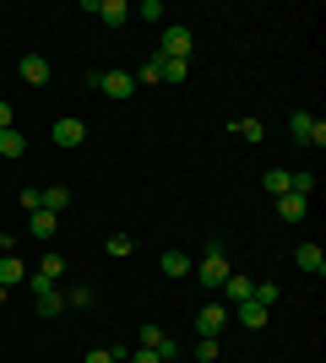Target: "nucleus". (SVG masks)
Listing matches in <instances>:
<instances>
[{"label":"nucleus","instance_id":"4468645a","mask_svg":"<svg viewBox=\"0 0 326 363\" xmlns=\"http://www.w3.org/2000/svg\"><path fill=\"white\" fill-rule=\"evenodd\" d=\"M49 76H55V71H49V60H44V55H28V60H22V82H33V87H44Z\"/></svg>","mask_w":326,"mask_h":363},{"label":"nucleus","instance_id":"aec40b11","mask_svg":"<svg viewBox=\"0 0 326 363\" xmlns=\"http://www.w3.org/2000/svg\"><path fill=\"white\" fill-rule=\"evenodd\" d=\"M288 196H315V174H288Z\"/></svg>","mask_w":326,"mask_h":363},{"label":"nucleus","instance_id":"393cba45","mask_svg":"<svg viewBox=\"0 0 326 363\" xmlns=\"http://www.w3.org/2000/svg\"><path fill=\"white\" fill-rule=\"evenodd\" d=\"M250 298H256V303H266V309H272V303H278V282H256V288H250Z\"/></svg>","mask_w":326,"mask_h":363},{"label":"nucleus","instance_id":"cd10ccee","mask_svg":"<svg viewBox=\"0 0 326 363\" xmlns=\"http://www.w3.org/2000/svg\"><path fill=\"white\" fill-rule=\"evenodd\" d=\"M131 16H141V22H163V6H158V0H141V11H131Z\"/></svg>","mask_w":326,"mask_h":363},{"label":"nucleus","instance_id":"f257e3e1","mask_svg":"<svg viewBox=\"0 0 326 363\" xmlns=\"http://www.w3.org/2000/svg\"><path fill=\"white\" fill-rule=\"evenodd\" d=\"M190 272H196V282H202V288H223V282H229V255H223V244H207V255L196 260V266H190Z\"/></svg>","mask_w":326,"mask_h":363},{"label":"nucleus","instance_id":"f8f14e48","mask_svg":"<svg viewBox=\"0 0 326 363\" xmlns=\"http://www.w3.org/2000/svg\"><path fill=\"white\" fill-rule=\"evenodd\" d=\"M305 212H310V201H305V196H278V217H283V223H305Z\"/></svg>","mask_w":326,"mask_h":363},{"label":"nucleus","instance_id":"72a5a7b5","mask_svg":"<svg viewBox=\"0 0 326 363\" xmlns=\"http://www.w3.org/2000/svg\"><path fill=\"white\" fill-rule=\"evenodd\" d=\"M6 293H11V288H0V303H6Z\"/></svg>","mask_w":326,"mask_h":363},{"label":"nucleus","instance_id":"0eeeda50","mask_svg":"<svg viewBox=\"0 0 326 363\" xmlns=\"http://www.w3.org/2000/svg\"><path fill=\"white\" fill-rule=\"evenodd\" d=\"M223 325H229V309H223V303H207L202 315H196V331L212 336V342H217V331H223Z\"/></svg>","mask_w":326,"mask_h":363},{"label":"nucleus","instance_id":"5701e85b","mask_svg":"<svg viewBox=\"0 0 326 363\" xmlns=\"http://www.w3.org/2000/svg\"><path fill=\"white\" fill-rule=\"evenodd\" d=\"M266 190H272V196H288V168H266Z\"/></svg>","mask_w":326,"mask_h":363},{"label":"nucleus","instance_id":"9d476101","mask_svg":"<svg viewBox=\"0 0 326 363\" xmlns=\"http://www.w3.org/2000/svg\"><path fill=\"white\" fill-rule=\"evenodd\" d=\"M16 282H28V266H22V255H0V288H16Z\"/></svg>","mask_w":326,"mask_h":363},{"label":"nucleus","instance_id":"b1692460","mask_svg":"<svg viewBox=\"0 0 326 363\" xmlns=\"http://www.w3.org/2000/svg\"><path fill=\"white\" fill-rule=\"evenodd\" d=\"M234 136H245V141H261L266 130H261V120H234Z\"/></svg>","mask_w":326,"mask_h":363},{"label":"nucleus","instance_id":"423d86ee","mask_svg":"<svg viewBox=\"0 0 326 363\" xmlns=\"http://www.w3.org/2000/svg\"><path fill=\"white\" fill-rule=\"evenodd\" d=\"M234 320H239L245 331H261L266 320H272V309H266V303H256V298H245V303H234Z\"/></svg>","mask_w":326,"mask_h":363},{"label":"nucleus","instance_id":"f3484780","mask_svg":"<svg viewBox=\"0 0 326 363\" xmlns=\"http://www.w3.org/2000/svg\"><path fill=\"white\" fill-rule=\"evenodd\" d=\"M190 71V60H158V82H169V87H180Z\"/></svg>","mask_w":326,"mask_h":363},{"label":"nucleus","instance_id":"2eb2a0df","mask_svg":"<svg viewBox=\"0 0 326 363\" xmlns=\"http://www.w3.org/2000/svg\"><path fill=\"white\" fill-rule=\"evenodd\" d=\"M28 233H33V239H55V212H44V206L28 212Z\"/></svg>","mask_w":326,"mask_h":363},{"label":"nucleus","instance_id":"1a4fd4ad","mask_svg":"<svg viewBox=\"0 0 326 363\" xmlns=\"http://www.w3.org/2000/svg\"><path fill=\"white\" fill-rule=\"evenodd\" d=\"M82 141H87L82 120H55V147H82Z\"/></svg>","mask_w":326,"mask_h":363},{"label":"nucleus","instance_id":"ddd939ff","mask_svg":"<svg viewBox=\"0 0 326 363\" xmlns=\"http://www.w3.org/2000/svg\"><path fill=\"white\" fill-rule=\"evenodd\" d=\"M158 266H163V277H190V266H196V260H190L185 250H163V260H158Z\"/></svg>","mask_w":326,"mask_h":363},{"label":"nucleus","instance_id":"7c9ffc66","mask_svg":"<svg viewBox=\"0 0 326 363\" xmlns=\"http://www.w3.org/2000/svg\"><path fill=\"white\" fill-rule=\"evenodd\" d=\"M65 303H77V309H87V303H93V288H71V298Z\"/></svg>","mask_w":326,"mask_h":363},{"label":"nucleus","instance_id":"20e7f679","mask_svg":"<svg viewBox=\"0 0 326 363\" xmlns=\"http://www.w3.org/2000/svg\"><path fill=\"white\" fill-rule=\"evenodd\" d=\"M288 136H294L299 147H326V125L310 120V114H294V120H288Z\"/></svg>","mask_w":326,"mask_h":363},{"label":"nucleus","instance_id":"473e14b6","mask_svg":"<svg viewBox=\"0 0 326 363\" xmlns=\"http://www.w3.org/2000/svg\"><path fill=\"white\" fill-rule=\"evenodd\" d=\"M0 130H11V104H0Z\"/></svg>","mask_w":326,"mask_h":363},{"label":"nucleus","instance_id":"dca6fc26","mask_svg":"<svg viewBox=\"0 0 326 363\" xmlns=\"http://www.w3.org/2000/svg\"><path fill=\"white\" fill-rule=\"evenodd\" d=\"M22 152H28V136H22V130H0V157H22Z\"/></svg>","mask_w":326,"mask_h":363},{"label":"nucleus","instance_id":"6e6552de","mask_svg":"<svg viewBox=\"0 0 326 363\" xmlns=\"http://www.w3.org/2000/svg\"><path fill=\"white\" fill-rule=\"evenodd\" d=\"M294 260H299V272L326 277V255H321V244H299V250H294Z\"/></svg>","mask_w":326,"mask_h":363},{"label":"nucleus","instance_id":"6ab92c4d","mask_svg":"<svg viewBox=\"0 0 326 363\" xmlns=\"http://www.w3.org/2000/svg\"><path fill=\"white\" fill-rule=\"evenodd\" d=\"M104 250H109L114 260H125L131 250H136V239H131V233H109V244H104Z\"/></svg>","mask_w":326,"mask_h":363},{"label":"nucleus","instance_id":"a211bd4d","mask_svg":"<svg viewBox=\"0 0 326 363\" xmlns=\"http://www.w3.org/2000/svg\"><path fill=\"white\" fill-rule=\"evenodd\" d=\"M33 309H38L44 320H55V315L65 309V298H60V293H38V298H33Z\"/></svg>","mask_w":326,"mask_h":363},{"label":"nucleus","instance_id":"39448f33","mask_svg":"<svg viewBox=\"0 0 326 363\" xmlns=\"http://www.w3.org/2000/svg\"><path fill=\"white\" fill-rule=\"evenodd\" d=\"M87 11H93L104 28H120V22H131V6H125V0H87Z\"/></svg>","mask_w":326,"mask_h":363},{"label":"nucleus","instance_id":"4be33fe9","mask_svg":"<svg viewBox=\"0 0 326 363\" xmlns=\"http://www.w3.org/2000/svg\"><path fill=\"white\" fill-rule=\"evenodd\" d=\"M38 277H49V282H55V277H65V260L55 255V250H49V255L38 260Z\"/></svg>","mask_w":326,"mask_h":363},{"label":"nucleus","instance_id":"c756f323","mask_svg":"<svg viewBox=\"0 0 326 363\" xmlns=\"http://www.w3.org/2000/svg\"><path fill=\"white\" fill-rule=\"evenodd\" d=\"M158 342H163V331H158V325H141V347L158 352Z\"/></svg>","mask_w":326,"mask_h":363},{"label":"nucleus","instance_id":"412c9836","mask_svg":"<svg viewBox=\"0 0 326 363\" xmlns=\"http://www.w3.org/2000/svg\"><path fill=\"white\" fill-rule=\"evenodd\" d=\"M223 288H229V298H234V303H245L256 282H250V277H234V272H229V282H223Z\"/></svg>","mask_w":326,"mask_h":363},{"label":"nucleus","instance_id":"bb28decb","mask_svg":"<svg viewBox=\"0 0 326 363\" xmlns=\"http://www.w3.org/2000/svg\"><path fill=\"white\" fill-rule=\"evenodd\" d=\"M196 363H217V342H212V336H202V342H196Z\"/></svg>","mask_w":326,"mask_h":363},{"label":"nucleus","instance_id":"c85d7f7f","mask_svg":"<svg viewBox=\"0 0 326 363\" xmlns=\"http://www.w3.org/2000/svg\"><path fill=\"white\" fill-rule=\"evenodd\" d=\"M125 363H163L153 347H136V352H125Z\"/></svg>","mask_w":326,"mask_h":363},{"label":"nucleus","instance_id":"f03ea898","mask_svg":"<svg viewBox=\"0 0 326 363\" xmlns=\"http://www.w3.org/2000/svg\"><path fill=\"white\" fill-rule=\"evenodd\" d=\"M87 87H98L104 98H114V104L136 98V82H131V71H93V76H87Z\"/></svg>","mask_w":326,"mask_h":363},{"label":"nucleus","instance_id":"7ed1b4c3","mask_svg":"<svg viewBox=\"0 0 326 363\" xmlns=\"http://www.w3.org/2000/svg\"><path fill=\"white\" fill-rule=\"evenodd\" d=\"M190 49H196L190 28H163V49H158V60H190Z\"/></svg>","mask_w":326,"mask_h":363},{"label":"nucleus","instance_id":"a878e982","mask_svg":"<svg viewBox=\"0 0 326 363\" xmlns=\"http://www.w3.org/2000/svg\"><path fill=\"white\" fill-rule=\"evenodd\" d=\"M131 82H136V87H153V82H158V60H141V71L131 76Z\"/></svg>","mask_w":326,"mask_h":363},{"label":"nucleus","instance_id":"2f4dec72","mask_svg":"<svg viewBox=\"0 0 326 363\" xmlns=\"http://www.w3.org/2000/svg\"><path fill=\"white\" fill-rule=\"evenodd\" d=\"M82 363H120V358H114V352H109V347H93V352H87V358H82Z\"/></svg>","mask_w":326,"mask_h":363},{"label":"nucleus","instance_id":"9b49d317","mask_svg":"<svg viewBox=\"0 0 326 363\" xmlns=\"http://www.w3.org/2000/svg\"><path fill=\"white\" fill-rule=\"evenodd\" d=\"M38 206H44V212H55V217H60L65 206H71V190H65V184H49V190H38Z\"/></svg>","mask_w":326,"mask_h":363}]
</instances>
